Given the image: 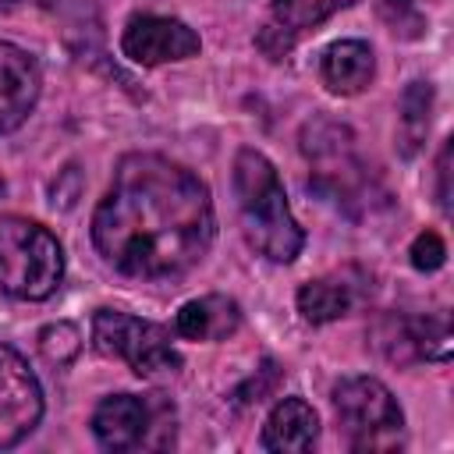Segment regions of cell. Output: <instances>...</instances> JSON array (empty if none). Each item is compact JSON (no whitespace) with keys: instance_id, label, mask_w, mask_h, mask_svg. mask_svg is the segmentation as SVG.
I'll return each instance as SVG.
<instances>
[{"instance_id":"obj_1","label":"cell","mask_w":454,"mask_h":454,"mask_svg":"<svg viewBox=\"0 0 454 454\" xmlns=\"http://www.w3.org/2000/svg\"><path fill=\"white\" fill-rule=\"evenodd\" d=\"M216 234L209 188L160 153H128L92 213V245L135 280H174L202 262Z\"/></svg>"},{"instance_id":"obj_2","label":"cell","mask_w":454,"mask_h":454,"mask_svg":"<svg viewBox=\"0 0 454 454\" xmlns=\"http://www.w3.org/2000/svg\"><path fill=\"white\" fill-rule=\"evenodd\" d=\"M231 184L248 248L270 262H291L305 245V231L291 216L277 167L259 149H241L234 156Z\"/></svg>"},{"instance_id":"obj_3","label":"cell","mask_w":454,"mask_h":454,"mask_svg":"<svg viewBox=\"0 0 454 454\" xmlns=\"http://www.w3.org/2000/svg\"><path fill=\"white\" fill-rule=\"evenodd\" d=\"M64 280V248L50 227L28 216H0V291L43 301Z\"/></svg>"},{"instance_id":"obj_4","label":"cell","mask_w":454,"mask_h":454,"mask_svg":"<svg viewBox=\"0 0 454 454\" xmlns=\"http://www.w3.org/2000/svg\"><path fill=\"white\" fill-rule=\"evenodd\" d=\"M177 433V411L163 394H110L92 411V436L103 450H167Z\"/></svg>"},{"instance_id":"obj_5","label":"cell","mask_w":454,"mask_h":454,"mask_svg":"<svg viewBox=\"0 0 454 454\" xmlns=\"http://www.w3.org/2000/svg\"><path fill=\"white\" fill-rule=\"evenodd\" d=\"M333 411L351 450H401L404 411L376 376H344L333 387Z\"/></svg>"},{"instance_id":"obj_6","label":"cell","mask_w":454,"mask_h":454,"mask_svg":"<svg viewBox=\"0 0 454 454\" xmlns=\"http://www.w3.org/2000/svg\"><path fill=\"white\" fill-rule=\"evenodd\" d=\"M92 348L103 358L124 362L135 376L145 380L174 376L181 369V351L174 348L170 330L121 309H99L92 316Z\"/></svg>"},{"instance_id":"obj_7","label":"cell","mask_w":454,"mask_h":454,"mask_svg":"<svg viewBox=\"0 0 454 454\" xmlns=\"http://www.w3.org/2000/svg\"><path fill=\"white\" fill-rule=\"evenodd\" d=\"M301 149L316 170V188L337 202H351L365 188L362 163L355 156V138L344 124L333 121H312L301 131Z\"/></svg>"},{"instance_id":"obj_8","label":"cell","mask_w":454,"mask_h":454,"mask_svg":"<svg viewBox=\"0 0 454 454\" xmlns=\"http://www.w3.org/2000/svg\"><path fill=\"white\" fill-rule=\"evenodd\" d=\"M199 50H202L199 32L170 14H135L121 32V53L142 67L192 60L199 57Z\"/></svg>"},{"instance_id":"obj_9","label":"cell","mask_w":454,"mask_h":454,"mask_svg":"<svg viewBox=\"0 0 454 454\" xmlns=\"http://www.w3.org/2000/svg\"><path fill=\"white\" fill-rule=\"evenodd\" d=\"M43 419V387L28 362L0 340V450L21 443Z\"/></svg>"},{"instance_id":"obj_10","label":"cell","mask_w":454,"mask_h":454,"mask_svg":"<svg viewBox=\"0 0 454 454\" xmlns=\"http://www.w3.org/2000/svg\"><path fill=\"white\" fill-rule=\"evenodd\" d=\"M380 351L397 362H447L450 358V323L447 312H426V316H387L376 326Z\"/></svg>"},{"instance_id":"obj_11","label":"cell","mask_w":454,"mask_h":454,"mask_svg":"<svg viewBox=\"0 0 454 454\" xmlns=\"http://www.w3.org/2000/svg\"><path fill=\"white\" fill-rule=\"evenodd\" d=\"M358 0H273L266 25L259 28V50L270 60H284L298 35L309 28H319L337 11L355 7Z\"/></svg>"},{"instance_id":"obj_12","label":"cell","mask_w":454,"mask_h":454,"mask_svg":"<svg viewBox=\"0 0 454 454\" xmlns=\"http://www.w3.org/2000/svg\"><path fill=\"white\" fill-rule=\"evenodd\" d=\"M43 89L39 64L28 50L0 39V135L21 128Z\"/></svg>"},{"instance_id":"obj_13","label":"cell","mask_w":454,"mask_h":454,"mask_svg":"<svg viewBox=\"0 0 454 454\" xmlns=\"http://www.w3.org/2000/svg\"><path fill=\"white\" fill-rule=\"evenodd\" d=\"M319 440V415L316 408L305 401V397H280L273 404V411L266 415V426H262V436H259V447L262 450H312Z\"/></svg>"},{"instance_id":"obj_14","label":"cell","mask_w":454,"mask_h":454,"mask_svg":"<svg viewBox=\"0 0 454 454\" xmlns=\"http://www.w3.org/2000/svg\"><path fill=\"white\" fill-rule=\"evenodd\" d=\"M376 74L372 46L362 39H337L319 57V82L333 96H358Z\"/></svg>"},{"instance_id":"obj_15","label":"cell","mask_w":454,"mask_h":454,"mask_svg":"<svg viewBox=\"0 0 454 454\" xmlns=\"http://www.w3.org/2000/svg\"><path fill=\"white\" fill-rule=\"evenodd\" d=\"M241 326V305L223 294H202L177 309L174 333L184 340H227Z\"/></svg>"},{"instance_id":"obj_16","label":"cell","mask_w":454,"mask_h":454,"mask_svg":"<svg viewBox=\"0 0 454 454\" xmlns=\"http://www.w3.org/2000/svg\"><path fill=\"white\" fill-rule=\"evenodd\" d=\"M351 305H355V291L340 277H319V280H309L298 287V312L312 326H323V323L348 316Z\"/></svg>"},{"instance_id":"obj_17","label":"cell","mask_w":454,"mask_h":454,"mask_svg":"<svg viewBox=\"0 0 454 454\" xmlns=\"http://www.w3.org/2000/svg\"><path fill=\"white\" fill-rule=\"evenodd\" d=\"M429 106H433V85L411 82L401 96V117H397V145L404 156H415L429 131Z\"/></svg>"},{"instance_id":"obj_18","label":"cell","mask_w":454,"mask_h":454,"mask_svg":"<svg viewBox=\"0 0 454 454\" xmlns=\"http://www.w3.org/2000/svg\"><path fill=\"white\" fill-rule=\"evenodd\" d=\"M39 351L46 355V362L67 365V362L82 351V333H78V326H71V323H50V326H43V333H39Z\"/></svg>"},{"instance_id":"obj_19","label":"cell","mask_w":454,"mask_h":454,"mask_svg":"<svg viewBox=\"0 0 454 454\" xmlns=\"http://www.w3.org/2000/svg\"><path fill=\"white\" fill-rule=\"evenodd\" d=\"M383 18H387L394 35L415 39L426 28V18L419 14V0H383Z\"/></svg>"},{"instance_id":"obj_20","label":"cell","mask_w":454,"mask_h":454,"mask_svg":"<svg viewBox=\"0 0 454 454\" xmlns=\"http://www.w3.org/2000/svg\"><path fill=\"white\" fill-rule=\"evenodd\" d=\"M408 255H411V266H415V270L433 273V270L443 266V259H447V245H443V238H440L436 231H422V234L411 241Z\"/></svg>"},{"instance_id":"obj_21","label":"cell","mask_w":454,"mask_h":454,"mask_svg":"<svg viewBox=\"0 0 454 454\" xmlns=\"http://www.w3.org/2000/svg\"><path fill=\"white\" fill-rule=\"evenodd\" d=\"M436 177H440V188H436V199H440V209L450 213V188H447V177H450V145L440 149V163H436Z\"/></svg>"}]
</instances>
